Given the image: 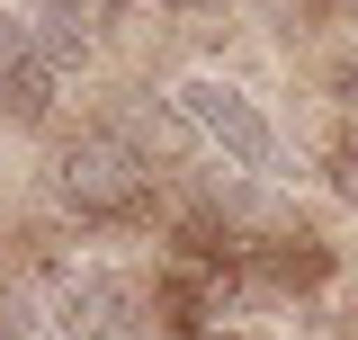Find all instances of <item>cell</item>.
<instances>
[{"mask_svg": "<svg viewBox=\"0 0 358 340\" xmlns=\"http://www.w3.org/2000/svg\"><path fill=\"white\" fill-rule=\"evenodd\" d=\"M54 197L81 224H143L152 197H162V170H152V153L126 126H81L54 153Z\"/></svg>", "mask_w": 358, "mask_h": 340, "instance_id": "obj_1", "label": "cell"}, {"mask_svg": "<svg viewBox=\"0 0 358 340\" xmlns=\"http://www.w3.org/2000/svg\"><path fill=\"white\" fill-rule=\"evenodd\" d=\"M179 117H188V126H197V143H206V153H224V170H233V179H287V143H278V117H268L260 99H251V90L233 81V72H215V63H206V72H179Z\"/></svg>", "mask_w": 358, "mask_h": 340, "instance_id": "obj_2", "label": "cell"}, {"mask_svg": "<svg viewBox=\"0 0 358 340\" xmlns=\"http://www.w3.org/2000/svg\"><path fill=\"white\" fill-rule=\"evenodd\" d=\"M54 296H63V340H162V278L126 260H72Z\"/></svg>", "mask_w": 358, "mask_h": 340, "instance_id": "obj_3", "label": "cell"}, {"mask_svg": "<svg viewBox=\"0 0 358 340\" xmlns=\"http://www.w3.org/2000/svg\"><path fill=\"white\" fill-rule=\"evenodd\" d=\"M242 269H251V296H305V287H331L341 251L313 242V233H278L260 251H242Z\"/></svg>", "mask_w": 358, "mask_h": 340, "instance_id": "obj_4", "label": "cell"}, {"mask_svg": "<svg viewBox=\"0 0 358 340\" xmlns=\"http://www.w3.org/2000/svg\"><path fill=\"white\" fill-rule=\"evenodd\" d=\"M54 99H63V72L45 63L36 45L0 54V117L9 126H54Z\"/></svg>", "mask_w": 358, "mask_h": 340, "instance_id": "obj_5", "label": "cell"}, {"mask_svg": "<svg viewBox=\"0 0 358 340\" xmlns=\"http://www.w3.org/2000/svg\"><path fill=\"white\" fill-rule=\"evenodd\" d=\"M0 340H63V296H54V278H36V269L0 278Z\"/></svg>", "mask_w": 358, "mask_h": 340, "instance_id": "obj_6", "label": "cell"}, {"mask_svg": "<svg viewBox=\"0 0 358 340\" xmlns=\"http://www.w3.org/2000/svg\"><path fill=\"white\" fill-rule=\"evenodd\" d=\"M331 188L358 206V134H341V143H331Z\"/></svg>", "mask_w": 358, "mask_h": 340, "instance_id": "obj_7", "label": "cell"}, {"mask_svg": "<svg viewBox=\"0 0 358 340\" xmlns=\"http://www.w3.org/2000/svg\"><path fill=\"white\" fill-rule=\"evenodd\" d=\"M36 9H63V18H81V27H108L126 0H36Z\"/></svg>", "mask_w": 358, "mask_h": 340, "instance_id": "obj_8", "label": "cell"}, {"mask_svg": "<svg viewBox=\"0 0 358 340\" xmlns=\"http://www.w3.org/2000/svg\"><path fill=\"white\" fill-rule=\"evenodd\" d=\"M331 90H341V117H350V134H358V72H341Z\"/></svg>", "mask_w": 358, "mask_h": 340, "instance_id": "obj_9", "label": "cell"}, {"mask_svg": "<svg viewBox=\"0 0 358 340\" xmlns=\"http://www.w3.org/2000/svg\"><path fill=\"white\" fill-rule=\"evenodd\" d=\"M331 332H341V340H358V296L341 304V313H331Z\"/></svg>", "mask_w": 358, "mask_h": 340, "instance_id": "obj_10", "label": "cell"}, {"mask_svg": "<svg viewBox=\"0 0 358 340\" xmlns=\"http://www.w3.org/2000/svg\"><path fill=\"white\" fill-rule=\"evenodd\" d=\"M162 9H179V18H206V9H224V0H162Z\"/></svg>", "mask_w": 358, "mask_h": 340, "instance_id": "obj_11", "label": "cell"}]
</instances>
